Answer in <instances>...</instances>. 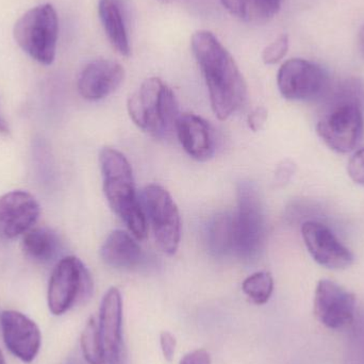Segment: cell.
Here are the masks:
<instances>
[{"instance_id": "1", "label": "cell", "mask_w": 364, "mask_h": 364, "mask_svg": "<svg viewBox=\"0 0 364 364\" xmlns=\"http://www.w3.org/2000/svg\"><path fill=\"white\" fill-rule=\"evenodd\" d=\"M191 47L205 78L212 110L220 121H226L247 100L245 79L232 55L212 32H195Z\"/></svg>"}, {"instance_id": "2", "label": "cell", "mask_w": 364, "mask_h": 364, "mask_svg": "<svg viewBox=\"0 0 364 364\" xmlns=\"http://www.w3.org/2000/svg\"><path fill=\"white\" fill-rule=\"evenodd\" d=\"M100 164L109 205L125 223L132 237L144 240L147 235L146 214L136 197L129 161L121 151L106 147L100 151Z\"/></svg>"}, {"instance_id": "3", "label": "cell", "mask_w": 364, "mask_h": 364, "mask_svg": "<svg viewBox=\"0 0 364 364\" xmlns=\"http://www.w3.org/2000/svg\"><path fill=\"white\" fill-rule=\"evenodd\" d=\"M128 112L134 123L156 138L176 132L179 117L176 96L157 77L146 79L128 100Z\"/></svg>"}, {"instance_id": "4", "label": "cell", "mask_w": 364, "mask_h": 364, "mask_svg": "<svg viewBox=\"0 0 364 364\" xmlns=\"http://www.w3.org/2000/svg\"><path fill=\"white\" fill-rule=\"evenodd\" d=\"M13 36L30 58L43 65L53 64L59 38V18L53 4H40L27 11L15 23Z\"/></svg>"}, {"instance_id": "5", "label": "cell", "mask_w": 364, "mask_h": 364, "mask_svg": "<svg viewBox=\"0 0 364 364\" xmlns=\"http://www.w3.org/2000/svg\"><path fill=\"white\" fill-rule=\"evenodd\" d=\"M363 105L331 97V106L316 125L323 142L339 154H348L360 144L364 134Z\"/></svg>"}, {"instance_id": "6", "label": "cell", "mask_w": 364, "mask_h": 364, "mask_svg": "<svg viewBox=\"0 0 364 364\" xmlns=\"http://www.w3.org/2000/svg\"><path fill=\"white\" fill-rule=\"evenodd\" d=\"M92 293L93 279L82 261L66 257L55 265L49 280V310L55 316H61L77 304L87 301Z\"/></svg>"}, {"instance_id": "7", "label": "cell", "mask_w": 364, "mask_h": 364, "mask_svg": "<svg viewBox=\"0 0 364 364\" xmlns=\"http://www.w3.org/2000/svg\"><path fill=\"white\" fill-rule=\"evenodd\" d=\"M235 216V252L243 260H252L262 250L265 220L256 188L250 182L237 186V211Z\"/></svg>"}, {"instance_id": "8", "label": "cell", "mask_w": 364, "mask_h": 364, "mask_svg": "<svg viewBox=\"0 0 364 364\" xmlns=\"http://www.w3.org/2000/svg\"><path fill=\"white\" fill-rule=\"evenodd\" d=\"M143 203L158 246L166 254L174 255L181 237V213L174 199L161 186L149 184L143 191Z\"/></svg>"}, {"instance_id": "9", "label": "cell", "mask_w": 364, "mask_h": 364, "mask_svg": "<svg viewBox=\"0 0 364 364\" xmlns=\"http://www.w3.org/2000/svg\"><path fill=\"white\" fill-rule=\"evenodd\" d=\"M277 85L286 100L309 102L328 91L329 78L318 64L295 58L284 62L278 70Z\"/></svg>"}, {"instance_id": "10", "label": "cell", "mask_w": 364, "mask_h": 364, "mask_svg": "<svg viewBox=\"0 0 364 364\" xmlns=\"http://www.w3.org/2000/svg\"><path fill=\"white\" fill-rule=\"evenodd\" d=\"M356 297L343 287L328 279L318 282L314 293V312L324 326L343 329L355 318Z\"/></svg>"}, {"instance_id": "11", "label": "cell", "mask_w": 364, "mask_h": 364, "mask_svg": "<svg viewBox=\"0 0 364 364\" xmlns=\"http://www.w3.org/2000/svg\"><path fill=\"white\" fill-rule=\"evenodd\" d=\"M301 237L308 252L321 267L329 269H344L354 262L353 252L322 223L314 220L304 223Z\"/></svg>"}, {"instance_id": "12", "label": "cell", "mask_w": 364, "mask_h": 364, "mask_svg": "<svg viewBox=\"0 0 364 364\" xmlns=\"http://www.w3.org/2000/svg\"><path fill=\"white\" fill-rule=\"evenodd\" d=\"M105 364H125L123 343V299L119 289H109L102 301L98 320Z\"/></svg>"}, {"instance_id": "13", "label": "cell", "mask_w": 364, "mask_h": 364, "mask_svg": "<svg viewBox=\"0 0 364 364\" xmlns=\"http://www.w3.org/2000/svg\"><path fill=\"white\" fill-rule=\"evenodd\" d=\"M41 208L34 196L25 191H12L0 197V237L15 239L32 229Z\"/></svg>"}, {"instance_id": "14", "label": "cell", "mask_w": 364, "mask_h": 364, "mask_svg": "<svg viewBox=\"0 0 364 364\" xmlns=\"http://www.w3.org/2000/svg\"><path fill=\"white\" fill-rule=\"evenodd\" d=\"M0 326L8 350L23 363H31L42 341L36 323L21 312L8 310L0 316Z\"/></svg>"}, {"instance_id": "15", "label": "cell", "mask_w": 364, "mask_h": 364, "mask_svg": "<svg viewBox=\"0 0 364 364\" xmlns=\"http://www.w3.org/2000/svg\"><path fill=\"white\" fill-rule=\"evenodd\" d=\"M124 78L125 70L121 64L112 60H94L80 73L78 91L85 100H104L121 87Z\"/></svg>"}, {"instance_id": "16", "label": "cell", "mask_w": 364, "mask_h": 364, "mask_svg": "<svg viewBox=\"0 0 364 364\" xmlns=\"http://www.w3.org/2000/svg\"><path fill=\"white\" fill-rule=\"evenodd\" d=\"M176 134L186 153L197 161L211 159L215 151L211 126L203 117L192 113L179 115Z\"/></svg>"}, {"instance_id": "17", "label": "cell", "mask_w": 364, "mask_h": 364, "mask_svg": "<svg viewBox=\"0 0 364 364\" xmlns=\"http://www.w3.org/2000/svg\"><path fill=\"white\" fill-rule=\"evenodd\" d=\"M98 14L113 49L124 57L132 53L125 0H100Z\"/></svg>"}, {"instance_id": "18", "label": "cell", "mask_w": 364, "mask_h": 364, "mask_svg": "<svg viewBox=\"0 0 364 364\" xmlns=\"http://www.w3.org/2000/svg\"><path fill=\"white\" fill-rule=\"evenodd\" d=\"M134 237L123 230L112 231L100 250V256L104 262L117 269H130L138 267L142 261L143 252Z\"/></svg>"}, {"instance_id": "19", "label": "cell", "mask_w": 364, "mask_h": 364, "mask_svg": "<svg viewBox=\"0 0 364 364\" xmlns=\"http://www.w3.org/2000/svg\"><path fill=\"white\" fill-rule=\"evenodd\" d=\"M233 16L245 23H263L275 17L284 0H220Z\"/></svg>"}, {"instance_id": "20", "label": "cell", "mask_w": 364, "mask_h": 364, "mask_svg": "<svg viewBox=\"0 0 364 364\" xmlns=\"http://www.w3.org/2000/svg\"><path fill=\"white\" fill-rule=\"evenodd\" d=\"M205 242L214 256H226L235 252V216L228 213L214 216L208 225Z\"/></svg>"}, {"instance_id": "21", "label": "cell", "mask_w": 364, "mask_h": 364, "mask_svg": "<svg viewBox=\"0 0 364 364\" xmlns=\"http://www.w3.org/2000/svg\"><path fill=\"white\" fill-rule=\"evenodd\" d=\"M23 250L26 256L38 263L50 262L59 252L57 235L47 228H34L23 235Z\"/></svg>"}, {"instance_id": "22", "label": "cell", "mask_w": 364, "mask_h": 364, "mask_svg": "<svg viewBox=\"0 0 364 364\" xmlns=\"http://www.w3.org/2000/svg\"><path fill=\"white\" fill-rule=\"evenodd\" d=\"M81 350L85 361L89 364H105L104 346L100 338L98 322L94 318H90L81 333Z\"/></svg>"}, {"instance_id": "23", "label": "cell", "mask_w": 364, "mask_h": 364, "mask_svg": "<svg viewBox=\"0 0 364 364\" xmlns=\"http://www.w3.org/2000/svg\"><path fill=\"white\" fill-rule=\"evenodd\" d=\"M242 290L252 303L256 305H264L273 294V276L267 272L252 274L244 280Z\"/></svg>"}, {"instance_id": "24", "label": "cell", "mask_w": 364, "mask_h": 364, "mask_svg": "<svg viewBox=\"0 0 364 364\" xmlns=\"http://www.w3.org/2000/svg\"><path fill=\"white\" fill-rule=\"evenodd\" d=\"M289 50V36L282 34L275 41L267 45L262 53V60L265 64L278 63L284 59Z\"/></svg>"}, {"instance_id": "25", "label": "cell", "mask_w": 364, "mask_h": 364, "mask_svg": "<svg viewBox=\"0 0 364 364\" xmlns=\"http://www.w3.org/2000/svg\"><path fill=\"white\" fill-rule=\"evenodd\" d=\"M348 176L355 183L364 186V149H359L348 164Z\"/></svg>"}, {"instance_id": "26", "label": "cell", "mask_w": 364, "mask_h": 364, "mask_svg": "<svg viewBox=\"0 0 364 364\" xmlns=\"http://www.w3.org/2000/svg\"><path fill=\"white\" fill-rule=\"evenodd\" d=\"M160 346H161L162 354H164V358L168 363H171L173 358H174L175 352H176V338L170 331H164L160 335Z\"/></svg>"}, {"instance_id": "27", "label": "cell", "mask_w": 364, "mask_h": 364, "mask_svg": "<svg viewBox=\"0 0 364 364\" xmlns=\"http://www.w3.org/2000/svg\"><path fill=\"white\" fill-rule=\"evenodd\" d=\"M267 111L265 110L264 108L260 107V108L255 109V110L248 115V126H250V128L252 132H259V130L262 129L265 122H267Z\"/></svg>"}, {"instance_id": "28", "label": "cell", "mask_w": 364, "mask_h": 364, "mask_svg": "<svg viewBox=\"0 0 364 364\" xmlns=\"http://www.w3.org/2000/svg\"><path fill=\"white\" fill-rule=\"evenodd\" d=\"M181 364H211V358L207 350H196L186 355L181 359Z\"/></svg>"}, {"instance_id": "29", "label": "cell", "mask_w": 364, "mask_h": 364, "mask_svg": "<svg viewBox=\"0 0 364 364\" xmlns=\"http://www.w3.org/2000/svg\"><path fill=\"white\" fill-rule=\"evenodd\" d=\"M359 49H360L361 55H363L364 58V26L363 29L359 32Z\"/></svg>"}, {"instance_id": "30", "label": "cell", "mask_w": 364, "mask_h": 364, "mask_svg": "<svg viewBox=\"0 0 364 364\" xmlns=\"http://www.w3.org/2000/svg\"><path fill=\"white\" fill-rule=\"evenodd\" d=\"M9 127L6 122L4 121V117L0 114V134H8Z\"/></svg>"}, {"instance_id": "31", "label": "cell", "mask_w": 364, "mask_h": 364, "mask_svg": "<svg viewBox=\"0 0 364 364\" xmlns=\"http://www.w3.org/2000/svg\"><path fill=\"white\" fill-rule=\"evenodd\" d=\"M159 1L164 2V4H182V2H188L190 0H159Z\"/></svg>"}, {"instance_id": "32", "label": "cell", "mask_w": 364, "mask_h": 364, "mask_svg": "<svg viewBox=\"0 0 364 364\" xmlns=\"http://www.w3.org/2000/svg\"><path fill=\"white\" fill-rule=\"evenodd\" d=\"M0 364H6L4 360V355H2L1 350H0Z\"/></svg>"}, {"instance_id": "33", "label": "cell", "mask_w": 364, "mask_h": 364, "mask_svg": "<svg viewBox=\"0 0 364 364\" xmlns=\"http://www.w3.org/2000/svg\"><path fill=\"white\" fill-rule=\"evenodd\" d=\"M66 364H81V363H79L78 360H75V359H70V360L68 361V363Z\"/></svg>"}]
</instances>
